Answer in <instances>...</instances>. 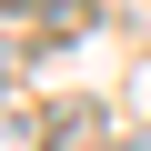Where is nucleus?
<instances>
[{
	"instance_id": "obj_1",
	"label": "nucleus",
	"mask_w": 151,
	"mask_h": 151,
	"mask_svg": "<svg viewBox=\"0 0 151 151\" xmlns=\"http://www.w3.org/2000/svg\"><path fill=\"white\" fill-rule=\"evenodd\" d=\"M0 151H40V121L30 111H0Z\"/></svg>"
}]
</instances>
